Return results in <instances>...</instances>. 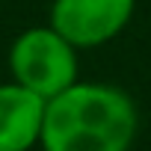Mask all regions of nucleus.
I'll return each instance as SVG.
<instances>
[{"instance_id":"obj_1","label":"nucleus","mask_w":151,"mask_h":151,"mask_svg":"<svg viewBox=\"0 0 151 151\" xmlns=\"http://www.w3.org/2000/svg\"><path fill=\"white\" fill-rule=\"evenodd\" d=\"M139 133L136 101L113 83L77 80L45 104L42 151H130Z\"/></svg>"},{"instance_id":"obj_3","label":"nucleus","mask_w":151,"mask_h":151,"mask_svg":"<svg viewBox=\"0 0 151 151\" xmlns=\"http://www.w3.org/2000/svg\"><path fill=\"white\" fill-rule=\"evenodd\" d=\"M136 0H53L50 27H56L77 50L113 42L133 18Z\"/></svg>"},{"instance_id":"obj_2","label":"nucleus","mask_w":151,"mask_h":151,"mask_svg":"<svg viewBox=\"0 0 151 151\" xmlns=\"http://www.w3.org/2000/svg\"><path fill=\"white\" fill-rule=\"evenodd\" d=\"M12 80L42 95L45 101L77 83V47L56 27H30L9 45Z\"/></svg>"},{"instance_id":"obj_4","label":"nucleus","mask_w":151,"mask_h":151,"mask_svg":"<svg viewBox=\"0 0 151 151\" xmlns=\"http://www.w3.org/2000/svg\"><path fill=\"white\" fill-rule=\"evenodd\" d=\"M45 98L21 83H0V151H33L42 139Z\"/></svg>"}]
</instances>
